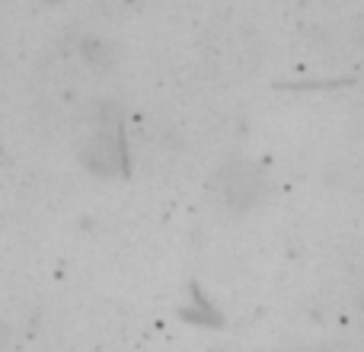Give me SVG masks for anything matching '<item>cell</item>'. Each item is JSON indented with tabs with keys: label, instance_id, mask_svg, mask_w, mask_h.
<instances>
[{
	"label": "cell",
	"instance_id": "obj_1",
	"mask_svg": "<svg viewBox=\"0 0 364 352\" xmlns=\"http://www.w3.org/2000/svg\"><path fill=\"white\" fill-rule=\"evenodd\" d=\"M83 164H87L93 173H102V176H109L115 170L125 173L128 170V147H125V135H122V128L115 135L102 132L100 138L87 147Z\"/></svg>",
	"mask_w": 364,
	"mask_h": 352
}]
</instances>
